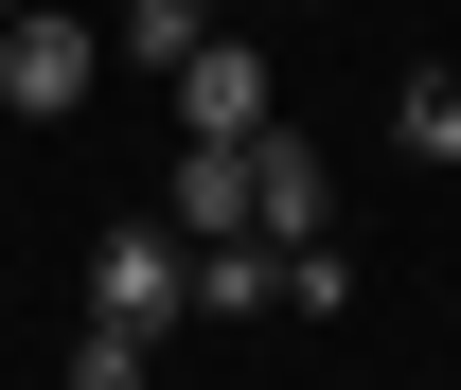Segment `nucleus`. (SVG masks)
I'll use <instances>...</instances> for the list:
<instances>
[{"mask_svg": "<svg viewBox=\"0 0 461 390\" xmlns=\"http://www.w3.org/2000/svg\"><path fill=\"white\" fill-rule=\"evenodd\" d=\"M89 18H124V0H89Z\"/></svg>", "mask_w": 461, "mask_h": 390, "instance_id": "nucleus-11", "label": "nucleus"}, {"mask_svg": "<svg viewBox=\"0 0 461 390\" xmlns=\"http://www.w3.org/2000/svg\"><path fill=\"white\" fill-rule=\"evenodd\" d=\"M160 213H177V231H249V142H177Z\"/></svg>", "mask_w": 461, "mask_h": 390, "instance_id": "nucleus-6", "label": "nucleus"}, {"mask_svg": "<svg viewBox=\"0 0 461 390\" xmlns=\"http://www.w3.org/2000/svg\"><path fill=\"white\" fill-rule=\"evenodd\" d=\"M0 107H18V124H71V107H89V0H18V18H0Z\"/></svg>", "mask_w": 461, "mask_h": 390, "instance_id": "nucleus-2", "label": "nucleus"}, {"mask_svg": "<svg viewBox=\"0 0 461 390\" xmlns=\"http://www.w3.org/2000/svg\"><path fill=\"white\" fill-rule=\"evenodd\" d=\"M213 18H249V0H213Z\"/></svg>", "mask_w": 461, "mask_h": 390, "instance_id": "nucleus-10", "label": "nucleus"}, {"mask_svg": "<svg viewBox=\"0 0 461 390\" xmlns=\"http://www.w3.org/2000/svg\"><path fill=\"white\" fill-rule=\"evenodd\" d=\"M320 213H338V177H320V142H302V124H249V231H285V249H302Z\"/></svg>", "mask_w": 461, "mask_h": 390, "instance_id": "nucleus-5", "label": "nucleus"}, {"mask_svg": "<svg viewBox=\"0 0 461 390\" xmlns=\"http://www.w3.org/2000/svg\"><path fill=\"white\" fill-rule=\"evenodd\" d=\"M89 302L142 320V337H177V320H195V231H177V213H124L107 249H89Z\"/></svg>", "mask_w": 461, "mask_h": 390, "instance_id": "nucleus-1", "label": "nucleus"}, {"mask_svg": "<svg viewBox=\"0 0 461 390\" xmlns=\"http://www.w3.org/2000/svg\"><path fill=\"white\" fill-rule=\"evenodd\" d=\"M107 36H124V54H142V71H177V54H195V36H213V0H124Z\"/></svg>", "mask_w": 461, "mask_h": 390, "instance_id": "nucleus-9", "label": "nucleus"}, {"mask_svg": "<svg viewBox=\"0 0 461 390\" xmlns=\"http://www.w3.org/2000/svg\"><path fill=\"white\" fill-rule=\"evenodd\" d=\"M142 373H160V337H142V320H107V302H89V337H71V390H142Z\"/></svg>", "mask_w": 461, "mask_h": 390, "instance_id": "nucleus-7", "label": "nucleus"}, {"mask_svg": "<svg viewBox=\"0 0 461 390\" xmlns=\"http://www.w3.org/2000/svg\"><path fill=\"white\" fill-rule=\"evenodd\" d=\"M160 89H177V142H249V124H285V107H267V54H249L230 18H213L177 71H160Z\"/></svg>", "mask_w": 461, "mask_h": 390, "instance_id": "nucleus-3", "label": "nucleus"}, {"mask_svg": "<svg viewBox=\"0 0 461 390\" xmlns=\"http://www.w3.org/2000/svg\"><path fill=\"white\" fill-rule=\"evenodd\" d=\"M195 320H213V337L285 320V231H195Z\"/></svg>", "mask_w": 461, "mask_h": 390, "instance_id": "nucleus-4", "label": "nucleus"}, {"mask_svg": "<svg viewBox=\"0 0 461 390\" xmlns=\"http://www.w3.org/2000/svg\"><path fill=\"white\" fill-rule=\"evenodd\" d=\"M391 124H408V160H444V177H461V71H408Z\"/></svg>", "mask_w": 461, "mask_h": 390, "instance_id": "nucleus-8", "label": "nucleus"}, {"mask_svg": "<svg viewBox=\"0 0 461 390\" xmlns=\"http://www.w3.org/2000/svg\"><path fill=\"white\" fill-rule=\"evenodd\" d=\"M0 18H18V0H0Z\"/></svg>", "mask_w": 461, "mask_h": 390, "instance_id": "nucleus-12", "label": "nucleus"}]
</instances>
